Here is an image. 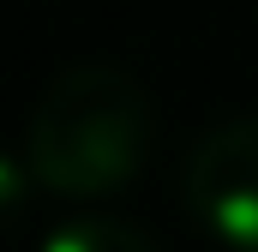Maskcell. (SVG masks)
Returning a JSON list of instances; mask_svg holds the SVG:
<instances>
[{
  "label": "cell",
  "mask_w": 258,
  "mask_h": 252,
  "mask_svg": "<svg viewBox=\"0 0 258 252\" xmlns=\"http://www.w3.org/2000/svg\"><path fill=\"white\" fill-rule=\"evenodd\" d=\"M150 96L114 66L60 72L24 126V168L54 198H108L150 156Z\"/></svg>",
  "instance_id": "1"
},
{
  "label": "cell",
  "mask_w": 258,
  "mask_h": 252,
  "mask_svg": "<svg viewBox=\"0 0 258 252\" xmlns=\"http://www.w3.org/2000/svg\"><path fill=\"white\" fill-rule=\"evenodd\" d=\"M180 192H186V216L210 240L258 252V114L204 132L186 156Z\"/></svg>",
  "instance_id": "2"
},
{
  "label": "cell",
  "mask_w": 258,
  "mask_h": 252,
  "mask_svg": "<svg viewBox=\"0 0 258 252\" xmlns=\"http://www.w3.org/2000/svg\"><path fill=\"white\" fill-rule=\"evenodd\" d=\"M42 252H156V240L114 216H72L42 240Z\"/></svg>",
  "instance_id": "3"
}]
</instances>
